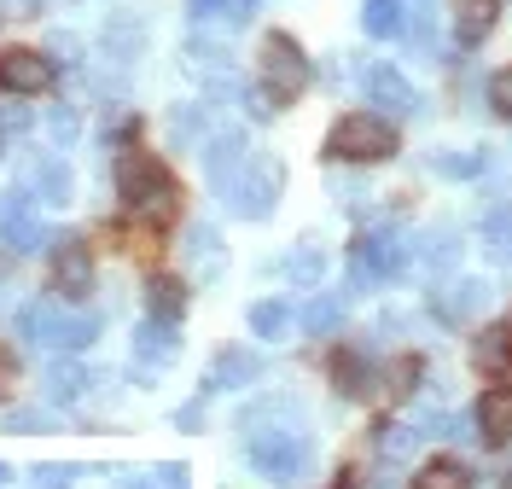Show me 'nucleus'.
<instances>
[{
    "label": "nucleus",
    "instance_id": "5",
    "mask_svg": "<svg viewBox=\"0 0 512 489\" xmlns=\"http://www.w3.org/2000/svg\"><path fill=\"white\" fill-rule=\"evenodd\" d=\"M47 82H53V65L35 47H6L0 53V88L6 94H47Z\"/></svg>",
    "mask_w": 512,
    "mask_h": 489
},
{
    "label": "nucleus",
    "instance_id": "13",
    "mask_svg": "<svg viewBox=\"0 0 512 489\" xmlns=\"http://www.w3.org/2000/svg\"><path fill=\"white\" fill-rule=\"evenodd\" d=\"M361 24H367L373 35H396V30H402V0H367Z\"/></svg>",
    "mask_w": 512,
    "mask_h": 489
},
{
    "label": "nucleus",
    "instance_id": "3",
    "mask_svg": "<svg viewBox=\"0 0 512 489\" xmlns=\"http://www.w3.org/2000/svg\"><path fill=\"white\" fill-rule=\"evenodd\" d=\"M262 88H268V99H280V105L303 99V88H309V59H303V47L291 35H268L262 41Z\"/></svg>",
    "mask_w": 512,
    "mask_h": 489
},
{
    "label": "nucleus",
    "instance_id": "16",
    "mask_svg": "<svg viewBox=\"0 0 512 489\" xmlns=\"http://www.w3.org/2000/svg\"><path fill=\"white\" fill-rule=\"evenodd\" d=\"M489 239H495L501 251H512V210H495V216H489Z\"/></svg>",
    "mask_w": 512,
    "mask_h": 489
},
{
    "label": "nucleus",
    "instance_id": "17",
    "mask_svg": "<svg viewBox=\"0 0 512 489\" xmlns=\"http://www.w3.org/2000/svg\"><path fill=\"white\" fill-rule=\"evenodd\" d=\"M18 385V356H12V344H0V396H12Z\"/></svg>",
    "mask_w": 512,
    "mask_h": 489
},
{
    "label": "nucleus",
    "instance_id": "11",
    "mask_svg": "<svg viewBox=\"0 0 512 489\" xmlns=\"http://www.w3.org/2000/svg\"><path fill=\"white\" fill-rule=\"evenodd\" d=\"M379 379H384L379 391L390 396V402H402V396H408L419 379H425V361H419V356H396V361H390V367L379 373Z\"/></svg>",
    "mask_w": 512,
    "mask_h": 489
},
{
    "label": "nucleus",
    "instance_id": "18",
    "mask_svg": "<svg viewBox=\"0 0 512 489\" xmlns=\"http://www.w3.org/2000/svg\"><path fill=\"white\" fill-rule=\"evenodd\" d=\"M251 321L262 326V332H274V326H286V309H280V303H262V309H256Z\"/></svg>",
    "mask_w": 512,
    "mask_h": 489
},
{
    "label": "nucleus",
    "instance_id": "4",
    "mask_svg": "<svg viewBox=\"0 0 512 489\" xmlns=\"http://www.w3.org/2000/svg\"><path fill=\"white\" fill-rule=\"evenodd\" d=\"M47 274H53V292L76 303V297L94 292V251L76 245V239H64L59 251H53V262H47Z\"/></svg>",
    "mask_w": 512,
    "mask_h": 489
},
{
    "label": "nucleus",
    "instance_id": "14",
    "mask_svg": "<svg viewBox=\"0 0 512 489\" xmlns=\"http://www.w3.org/2000/svg\"><path fill=\"white\" fill-rule=\"evenodd\" d=\"M478 303H483V286H454V297H437L431 309H437L443 321H460V315H466V309H478Z\"/></svg>",
    "mask_w": 512,
    "mask_h": 489
},
{
    "label": "nucleus",
    "instance_id": "10",
    "mask_svg": "<svg viewBox=\"0 0 512 489\" xmlns=\"http://www.w3.org/2000/svg\"><path fill=\"white\" fill-rule=\"evenodd\" d=\"M146 309H152V321H181L187 315V286L181 280H169V274H158L152 286H146Z\"/></svg>",
    "mask_w": 512,
    "mask_h": 489
},
{
    "label": "nucleus",
    "instance_id": "2",
    "mask_svg": "<svg viewBox=\"0 0 512 489\" xmlns=\"http://www.w3.org/2000/svg\"><path fill=\"white\" fill-rule=\"evenodd\" d=\"M396 146L402 140L390 129V117H373V111H350L326 134V158H338V163H384V158H396Z\"/></svg>",
    "mask_w": 512,
    "mask_h": 489
},
{
    "label": "nucleus",
    "instance_id": "15",
    "mask_svg": "<svg viewBox=\"0 0 512 489\" xmlns=\"http://www.w3.org/2000/svg\"><path fill=\"white\" fill-rule=\"evenodd\" d=\"M489 105H495L501 117H512V65L489 76Z\"/></svg>",
    "mask_w": 512,
    "mask_h": 489
},
{
    "label": "nucleus",
    "instance_id": "12",
    "mask_svg": "<svg viewBox=\"0 0 512 489\" xmlns=\"http://www.w3.org/2000/svg\"><path fill=\"white\" fill-rule=\"evenodd\" d=\"M414 489H472V472H466L460 460H425Z\"/></svg>",
    "mask_w": 512,
    "mask_h": 489
},
{
    "label": "nucleus",
    "instance_id": "9",
    "mask_svg": "<svg viewBox=\"0 0 512 489\" xmlns=\"http://www.w3.org/2000/svg\"><path fill=\"white\" fill-rule=\"evenodd\" d=\"M495 6L501 0H454V30H460L466 47H478L483 35L495 30Z\"/></svg>",
    "mask_w": 512,
    "mask_h": 489
},
{
    "label": "nucleus",
    "instance_id": "8",
    "mask_svg": "<svg viewBox=\"0 0 512 489\" xmlns=\"http://www.w3.org/2000/svg\"><path fill=\"white\" fill-rule=\"evenodd\" d=\"M478 431H483V443H495V449L512 437V385H489L478 396Z\"/></svg>",
    "mask_w": 512,
    "mask_h": 489
},
{
    "label": "nucleus",
    "instance_id": "6",
    "mask_svg": "<svg viewBox=\"0 0 512 489\" xmlns=\"http://www.w3.org/2000/svg\"><path fill=\"white\" fill-rule=\"evenodd\" d=\"M472 367H478L483 379H507L512 373V321L483 326L478 338H472Z\"/></svg>",
    "mask_w": 512,
    "mask_h": 489
},
{
    "label": "nucleus",
    "instance_id": "1",
    "mask_svg": "<svg viewBox=\"0 0 512 489\" xmlns=\"http://www.w3.org/2000/svg\"><path fill=\"white\" fill-rule=\"evenodd\" d=\"M117 198L128 210H140V222L152 233L181 222V181L169 175V163L158 152H123L117 158Z\"/></svg>",
    "mask_w": 512,
    "mask_h": 489
},
{
    "label": "nucleus",
    "instance_id": "7",
    "mask_svg": "<svg viewBox=\"0 0 512 489\" xmlns=\"http://www.w3.org/2000/svg\"><path fill=\"white\" fill-rule=\"evenodd\" d=\"M361 88H367V99L373 105H384V111H396V117H408V111H419V99H414V88L396 76L390 65H373L367 76H361Z\"/></svg>",
    "mask_w": 512,
    "mask_h": 489
},
{
    "label": "nucleus",
    "instance_id": "20",
    "mask_svg": "<svg viewBox=\"0 0 512 489\" xmlns=\"http://www.w3.org/2000/svg\"><path fill=\"white\" fill-rule=\"evenodd\" d=\"M501 489H512V472H507V478H501Z\"/></svg>",
    "mask_w": 512,
    "mask_h": 489
},
{
    "label": "nucleus",
    "instance_id": "19",
    "mask_svg": "<svg viewBox=\"0 0 512 489\" xmlns=\"http://www.w3.org/2000/svg\"><path fill=\"white\" fill-rule=\"evenodd\" d=\"M332 489H355V478H350V472H338V478H332Z\"/></svg>",
    "mask_w": 512,
    "mask_h": 489
}]
</instances>
